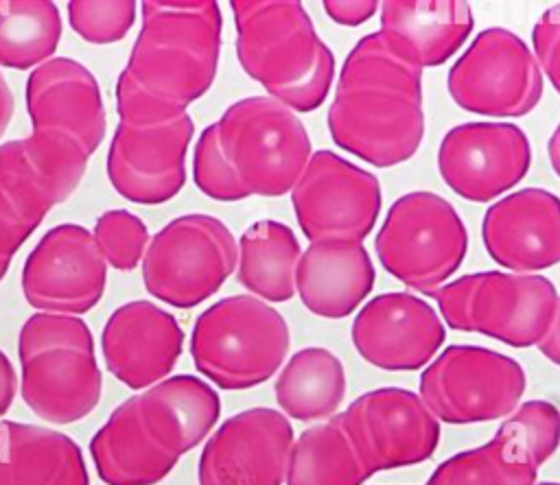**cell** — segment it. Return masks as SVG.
<instances>
[{"label":"cell","mask_w":560,"mask_h":485,"mask_svg":"<svg viewBox=\"0 0 560 485\" xmlns=\"http://www.w3.org/2000/svg\"><path fill=\"white\" fill-rule=\"evenodd\" d=\"M142 26L116 81V111L133 125L186 114L214 83L223 17L214 0H147Z\"/></svg>","instance_id":"obj_1"},{"label":"cell","mask_w":560,"mask_h":485,"mask_svg":"<svg viewBox=\"0 0 560 485\" xmlns=\"http://www.w3.org/2000/svg\"><path fill=\"white\" fill-rule=\"evenodd\" d=\"M326 125L341 151L370 166L411 159L424 138L422 68L381 31L361 37L341 66Z\"/></svg>","instance_id":"obj_2"},{"label":"cell","mask_w":560,"mask_h":485,"mask_svg":"<svg viewBox=\"0 0 560 485\" xmlns=\"http://www.w3.org/2000/svg\"><path fill=\"white\" fill-rule=\"evenodd\" d=\"M221 415L219 393L201 378L179 374L127 398L90 441L105 485H155L179 457L199 446Z\"/></svg>","instance_id":"obj_3"},{"label":"cell","mask_w":560,"mask_h":485,"mask_svg":"<svg viewBox=\"0 0 560 485\" xmlns=\"http://www.w3.org/2000/svg\"><path fill=\"white\" fill-rule=\"evenodd\" d=\"M311 155L308 131L295 111L271 96H247L201 131L192 177L214 201L282 197L293 190Z\"/></svg>","instance_id":"obj_4"},{"label":"cell","mask_w":560,"mask_h":485,"mask_svg":"<svg viewBox=\"0 0 560 485\" xmlns=\"http://www.w3.org/2000/svg\"><path fill=\"white\" fill-rule=\"evenodd\" d=\"M241 68L295 114L315 111L330 92L335 55L298 0H234Z\"/></svg>","instance_id":"obj_5"},{"label":"cell","mask_w":560,"mask_h":485,"mask_svg":"<svg viewBox=\"0 0 560 485\" xmlns=\"http://www.w3.org/2000/svg\"><path fill=\"white\" fill-rule=\"evenodd\" d=\"M20 393L44 422L74 424L90 415L103 391L94 336L72 315L35 312L20 328Z\"/></svg>","instance_id":"obj_6"},{"label":"cell","mask_w":560,"mask_h":485,"mask_svg":"<svg viewBox=\"0 0 560 485\" xmlns=\"http://www.w3.org/2000/svg\"><path fill=\"white\" fill-rule=\"evenodd\" d=\"M289 345L284 317L254 295L219 299L197 317L190 334L197 371L225 391L267 382L282 367Z\"/></svg>","instance_id":"obj_7"},{"label":"cell","mask_w":560,"mask_h":485,"mask_svg":"<svg viewBox=\"0 0 560 485\" xmlns=\"http://www.w3.org/2000/svg\"><path fill=\"white\" fill-rule=\"evenodd\" d=\"M442 321L457 332H477L510 347H532L547 336L558 291L538 273H468L429 295Z\"/></svg>","instance_id":"obj_8"},{"label":"cell","mask_w":560,"mask_h":485,"mask_svg":"<svg viewBox=\"0 0 560 485\" xmlns=\"http://www.w3.org/2000/svg\"><path fill=\"white\" fill-rule=\"evenodd\" d=\"M381 267L407 288L431 295L459 269L468 229L440 194L413 190L398 197L374 238Z\"/></svg>","instance_id":"obj_9"},{"label":"cell","mask_w":560,"mask_h":485,"mask_svg":"<svg viewBox=\"0 0 560 485\" xmlns=\"http://www.w3.org/2000/svg\"><path fill=\"white\" fill-rule=\"evenodd\" d=\"M236 260L238 245L223 221L210 214H184L149 240L142 282L155 299L188 310L223 286Z\"/></svg>","instance_id":"obj_10"},{"label":"cell","mask_w":560,"mask_h":485,"mask_svg":"<svg viewBox=\"0 0 560 485\" xmlns=\"http://www.w3.org/2000/svg\"><path fill=\"white\" fill-rule=\"evenodd\" d=\"M518 360L481 345H448L420 374V400L438 422L477 424L508 417L525 393Z\"/></svg>","instance_id":"obj_11"},{"label":"cell","mask_w":560,"mask_h":485,"mask_svg":"<svg viewBox=\"0 0 560 485\" xmlns=\"http://www.w3.org/2000/svg\"><path fill=\"white\" fill-rule=\"evenodd\" d=\"M446 87L464 111L521 118L542 98V72L532 48L516 33L488 26L451 66Z\"/></svg>","instance_id":"obj_12"},{"label":"cell","mask_w":560,"mask_h":485,"mask_svg":"<svg viewBox=\"0 0 560 485\" xmlns=\"http://www.w3.org/2000/svg\"><path fill=\"white\" fill-rule=\"evenodd\" d=\"M381 184L374 173L332 151H315L291 190L300 229L311 242L361 240L381 212Z\"/></svg>","instance_id":"obj_13"},{"label":"cell","mask_w":560,"mask_h":485,"mask_svg":"<svg viewBox=\"0 0 560 485\" xmlns=\"http://www.w3.org/2000/svg\"><path fill=\"white\" fill-rule=\"evenodd\" d=\"M337 417L370 476L418 465L440 441V422L418 393L402 387L372 389Z\"/></svg>","instance_id":"obj_14"},{"label":"cell","mask_w":560,"mask_h":485,"mask_svg":"<svg viewBox=\"0 0 560 485\" xmlns=\"http://www.w3.org/2000/svg\"><path fill=\"white\" fill-rule=\"evenodd\" d=\"M22 295L39 312L83 315L107 286V264L92 232L77 223L48 229L22 267Z\"/></svg>","instance_id":"obj_15"},{"label":"cell","mask_w":560,"mask_h":485,"mask_svg":"<svg viewBox=\"0 0 560 485\" xmlns=\"http://www.w3.org/2000/svg\"><path fill=\"white\" fill-rule=\"evenodd\" d=\"M532 146L512 122H462L444 133L438 149L442 181L462 199L488 203L514 188L529 170Z\"/></svg>","instance_id":"obj_16"},{"label":"cell","mask_w":560,"mask_h":485,"mask_svg":"<svg viewBox=\"0 0 560 485\" xmlns=\"http://www.w3.org/2000/svg\"><path fill=\"white\" fill-rule=\"evenodd\" d=\"M195 133L188 114L158 122L118 120L107 151V179L127 201L160 205L186 184V153Z\"/></svg>","instance_id":"obj_17"},{"label":"cell","mask_w":560,"mask_h":485,"mask_svg":"<svg viewBox=\"0 0 560 485\" xmlns=\"http://www.w3.org/2000/svg\"><path fill=\"white\" fill-rule=\"evenodd\" d=\"M293 426L276 409L256 406L228 417L206 441L199 485H282Z\"/></svg>","instance_id":"obj_18"},{"label":"cell","mask_w":560,"mask_h":485,"mask_svg":"<svg viewBox=\"0 0 560 485\" xmlns=\"http://www.w3.org/2000/svg\"><path fill=\"white\" fill-rule=\"evenodd\" d=\"M350 336L365 363L385 371H413L435 358L446 328L429 301L394 291L359 308Z\"/></svg>","instance_id":"obj_19"},{"label":"cell","mask_w":560,"mask_h":485,"mask_svg":"<svg viewBox=\"0 0 560 485\" xmlns=\"http://www.w3.org/2000/svg\"><path fill=\"white\" fill-rule=\"evenodd\" d=\"M184 347L179 321L147 299L118 306L101 334L107 371L129 389H149L175 369Z\"/></svg>","instance_id":"obj_20"},{"label":"cell","mask_w":560,"mask_h":485,"mask_svg":"<svg viewBox=\"0 0 560 485\" xmlns=\"http://www.w3.org/2000/svg\"><path fill=\"white\" fill-rule=\"evenodd\" d=\"M26 111L33 131L77 142L90 157L105 138V105L96 76L77 59L52 57L26 79Z\"/></svg>","instance_id":"obj_21"},{"label":"cell","mask_w":560,"mask_h":485,"mask_svg":"<svg viewBox=\"0 0 560 485\" xmlns=\"http://www.w3.org/2000/svg\"><path fill=\"white\" fill-rule=\"evenodd\" d=\"M488 256L512 273H538L560 262V199L521 188L492 203L481 221Z\"/></svg>","instance_id":"obj_22"},{"label":"cell","mask_w":560,"mask_h":485,"mask_svg":"<svg viewBox=\"0 0 560 485\" xmlns=\"http://www.w3.org/2000/svg\"><path fill=\"white\" fill-rule=\"evenodd\" d=\"M374 264L361 240L311 242L295 269V293L324 319L352 315L374 288Z\"/></svg>","instance_id":"obj_23"},{"label":"cell","mask_w":560,"mask_h":485,"mask_svg":"<svg viewBox=\"0 0 560 485\" xmlns=\"http://www.w3.org/2000/svg\"><path fill=\"white\" fill-rule=\"evenodd\" d=\"M381 33L418 68L446 63L472 33V9L459 0H385Z\"/></svg>","instance_id":"obj_24"},{"label":"cell","mask_w":560,"mask_h":485,"mask_svg":"<svg viewBox=\"0 0 560 485\" xmlns=\"http://www.w3.org/2000/svg\"><path fill=\"white\" fill-rule=\"evenodd\" d=\"M0 485H90L81 448L68 435L0 422Z\"/></svg>","instance_id":"obj_25"},{"label":"cell","mask_w":560,"mask_h":485,"mask_svg":"<svg viewBox=\"0 0 560 485\" xmlns=\"http://www.w3.org/2000/svg\"><path fill=\"white\" fill-rule=\"evenodd\" d=\"M300 256V240L289 225L273 218L256 221L238 238L236 280L267 304L289 301L295 295Z\"/></svg>","instance_id":"obj_26"},{"label":"cell","mask_w":560,"mask_h":485,"mask_svg":"<svg viewBox=\"0 0 560 485\" xmlns=\"http://www.w3.org/2000/svg\"><path fill=\"white\" fill-rule=\"evenodd\" d=\"M280 413L300 422L335 417L346 395V369L326 347H304L280 369L273 385Z\"/></svg>","instance_id":"obj_27"},{"label":"cell","mask_w":560,"mask_h":485,"mask_svg":"<svg viewBox=\"0 0 560 485\" xmlns=\"http://www.w3.org/2000/svg\"><path fill=\"white\" fill-rule=\"evenodd\" d=\"M540 463L503 422L483 446L442 461L427 485H536Z\"/></svg>","instance_id":"obj_28"},{"label":"cell","mask_w":560,"mask_h":485,"mask_svg":"<svg viewBox=\"0 0 560 485\" xmlns=\"http://www.w3.org/2000/svg\"><path fill=\"white\" fill-rule=\"evenodd\" d=\"M368 478L370 474L337 415L293 439L284 476L287 485H363Z\"/></svg>","instance_id":"obj_29"},{"label":"cell","mask_w":560,"mask_h":485,"mask_svg":"<svg viewBox=\"0 0 560 485\" xmlns=\"http://www.w3.org/2000/svg\"><path fill=\"white\" fill-rule=\"evenodd\" d=\"M61 39V15L48 0H0V66L35 70L52 59Z\"/></svg>","instance_id":"obj_30"},{"label":"cell","mask_w":560,"mask_h":485,"mask_svg":"<svg viewBox=\"0 0 560 485\" xmlns=\"http://www.w3.org/2000/svg\"><path fill=\"white\" fill-rule=\"evenodd\" d=\"M92 236L105 264L118 271L136 269L151 240L144 221L129 210L103 212L94 223Z\"/></svg>","instance_id":"obj_31"},{"label":"cell","mask_w":560,"mask_h":485,"mask_svg":"<svg viewBox=\"0 0 560 485\" xmlns=\"http://www.w3.org/2000/svg\"><path fill=\"white\" fill-rule=\"evenodd\" d=\"M138 4L131 0L116 2H68V22L72 31L90 44L120 42L136 22Z\"/></svg>","instance_id":"obj_32"},{"label":"cell","mask_w":560,"mask_h":485,"mask_svg":"<svg viewBox=\"0 0 560 485\" xmlns=\"http://www.w3.org/2000/svg\"><path fill=\"white\" fill-rule=\"evenodd\" d=\"M532 44L540 72H545L553 90L560 94V2L542 11L532 28Z\"/></svg>","instance_id":"obj_33"},{"label":"cell","mask_w":560,"mask_h":485,"mask_svg":"<svg viewBox=\"0 0 560 485\" xmlns=\"http://www.w3.org/2000/svg\"><path fill=\"white\" fill-rule=\"evenodd\" d=\"M326 15L341 26H359L368 22L381 7L376 0H324Z\"/></svg>","instance_id":"obj_34"},{"label":"cell","mask_w":560,"mask_h":485,"mask_svg":"<svg viewBox=\"0 0 560 485\" xmlns=\"http://www.w3.org/2000/svg\"><path fill=\"white\" fill-rule=\"evenodd\" d=\"M18 391V378H15V369L9 360V356L0 350V417L9 411V406L13 404Z\"/></svg>","instance_id":"obj_35"},{"label":"cell","mask_w":560,"mask_h":485,"mask_svg":"<svg viewBox=\"0 0 560 485\" xmlns=\"http://www.w3.org/2000/svg\"><path fill=\"white\" fill-rule=\"evenodd\" d=\"M538 350L547 360H551L553 365L560 367V297H558V306H556L551 328H549L547 336L538 343Z\"/></svg>","instance_id":"obj_36"},{"label":"cell","mask_w":560,"mask_h":485,"mask_svg":"<svg viewBox=\"0 0 560 485\" xmlns=\"http://www.w3.org/2000/svg\"><path fill=\"white\" fill-rule=\"evenodd\" d=\"M13 109H15V103H13L11 87H9L7 79H4L2 72H0V138L4 135V131H7L9 122H11Z\"/></svg>","instance_id":"obj_37"},{"label":"cell","mask_w":560,"mask_h":485,"mask_svg":"<svg viewBox=\"0 0 560 485\" xmlns=\"http://www.w3.org/2000/svg\"><path fill=\"white\" fill-rule=\"evenodd\" d=\"M547 153H549V162L553 173L560 177V125L556 127V131L551 133L549 142H547Z\"/></svg>","instance_id":"obj_38"},{"label":"cell","mask_w":560,"mask_h":485,"mask_svg":"<svg viewBox=\"0 0 560 485\" xmlns=\"http://www.w3.org/2000/svg\"><path fill=\"white\" fill-rule=\"evenodd\" d=\"M536 485H560V483H556V481H545V483H536Z\"/></svg>","instance_id":"obj_39"}]
</instances>
